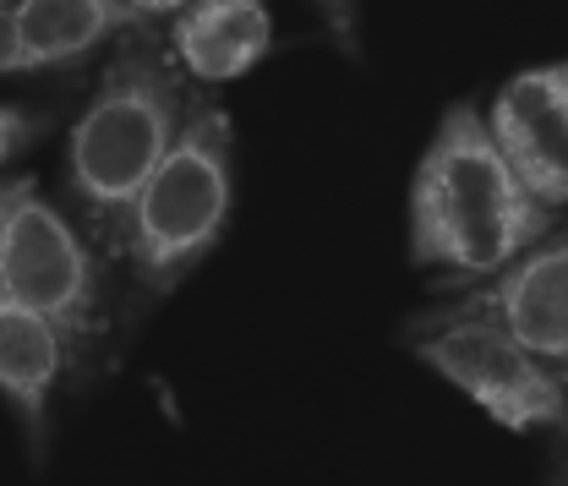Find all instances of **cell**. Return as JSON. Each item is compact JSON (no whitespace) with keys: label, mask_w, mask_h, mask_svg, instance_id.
I'll use <instances>...</instances> for the list:
<instances>
[{"label":"cell","mask_w":568,"mask_h":486,"mask_svg":"<svg viewBox=\"0 0 568 486\" xmlns=\"http://www.w3.org/2000/svg\"><path fill=\"white\" fill-rule=\"evenodd\" d=\"M552 230L558 209L519 181L487 110L454 99L410 175V269L432 274V284H470L508 269Z\"/></svg>","instance_id":"cell-1"},{"label":"cell","mask_w":568,"mask_h":486,"mask_svg":"<svg viewBox=\"0 0 568 486\" xmlns=\"http://www.w3.org/2000/svg\"><path fill=\"white\" fill-rule=\"evenodd\" d=\"M175 67L181 61L170 39H159L148 22L121 33L115 61L104 67L88 110L67 138V186L104 246L126 241V219L138 209L142 186L186 132L192 93Z\"/></svg>","instance_id":"cell-2"},{"label":"cell","mask_w":568,"mask_h":486,"mask_svg":"<svg viewBox=\"0 0 568 486\" xmlns=\"http://www.w3.org/2000/svg\"><path fill=\"white\" fill-rule=\"evenodd\" d=\"M235 209V126L209 99H192L186 132L142 186L121 252L142 295H170L213 257Z\"/></svg>","instance_id":"cell-3"},{"label":"cell","mask_w":568,"mask_h":486,"mask_svg":"<svg viewBox=\"0 0 568 486\" xmlns=\"http://www.w3.org/2000/svg\"><path fill=\"white\" fill-rule=\"evenodd\" d=\"M0 301H17L50 317L71 345V366H88V350L104 340L99 269L71 219L39 198L33 175L0 186Z\"/></svg>","instance_id":"cell-4"},{"label":"cell","mask_w":568,"mask_h":486,"mask_svg":"<svg viewBox=\"0 0 568 486\" xmlns=\"http://www.w3.org/2000/svg\"><path fill=\"white\" fill-rule=\"evenodd\" d=\"M399 345L481 405L503 432H564L568 426V377H558L541 355L519 345L508 328L487 317H405Z\"/></svg>","instance_id":"cell-5"},{"label":"cell","mask_w":568,"mask_h":486,"mask_svg":"<svg viewBox=\"0 0 568 486\" xmlns=\"http://www.w3.org/2000/svg\"><path fill=\"white\" fill-rule=\"evenodd\" d=\"M432 306L410 317H487L508 328L530 355H541L558 377H568V224L541 235L508 269L470 284H426Z\"/></svg>","instance_id":"cell-6"},{"label":"cell","mask_w":568,"mask_h":486,"mask_svg":"<svg viewBox=\"0 0 568 486\" xmlns=\"http://www.w3.org/2000/svg\"><path fill=\"white\" fill-rule=\"evenodd\" d=\"M503 153L514 159L519 181L547 203L568 209V61L514 71L487 104Z\"/></svg>","instance_id":"cell-7"},{"label":"cell","mask_w":568,"mask_h":486,"mask_svg":"<svg viewBox=\"0 0 568 486\" xmlns=\"http://www.w3.org/2000/svg\"><path fill=\"white\" fill-rule=\"evenodd\" d=\"M132 0H17L0 6V71L28 77V71L71 67L93 55L104 39L142 28Z\"/></svg>","instance_id":"cell-8"},{"label":"cell","mask_w":568,"mask_h":486,"mask_svg":"<svg viewBox=\"0 0 568 486\" xmlns=\"http://www.w3.org/2000/svg\"><path fill=\"white\" fill-rule=\"evenodd\" d=\"M67 361L71 345L50 317H39L17 301H0V388H6V405L17 416L33 470L50 465V399H55Z\"/></svg>","instance_id":"cell-9"},{"label":"cell","mask_w":568,"mask_h":486,"mask_svg":"<svg viewBox=\"0 0 568 486\" xmlns=\"http://www.w3.org/2000/svg\"><path fill=\"white\" fill-rule=\"evenodd\" d=\"M164 39L197 82H241L274 50V11L268 0H192Z\"/></svg>","instance_id":"cell-10"},{"label":"cell","mask_w":568,"mask_h":486,"mask_svg":"<svg viewBox=\"0 0 568 486\" xmlns=\"http://www.w3.org/2000/svg\"><path fill=\"white\" fill-rule=\"evenodd\" d=\"M312 11H317V22H323V33L334 39V50L361 67L366 61V28H361V0H312Z\"/></svg>","instance_id":"cell-11"},{"label":"cell","mask_w":568,"mask_h":486,"mask_svg":"<svg viewBox=\"0 0 568 486\" xmlns=\"http://www.w3.org/2000/svg\"><path fill=\"white\" fill-rule=\"evenodd\" d=\"M50 132V110H28V104H0V164H17L33 142Z\"/></svg>","instance_id":"cell-12"},{"label":"cell","mask_w":568,"mask_h":486,"mask_svg":"<svg viewBox=\"0 0 568 486\" xmlns=\"http://www.w3.org/2000/svg\"><path fill=\"white\" fill-rule=\"evenodd\" d=\"M142 17H175V11H186L192 0H132Z\"/></svg>","instance_id":"cell-13"},{"label":"cell","mask_w":568,"mask_h":486,"mask_svg":"<svg viewBox=\"0 0 568 486\" xmlns=\"http://www.w3.org/2000/svg\"><path fill=\"white\" fill-rule=\"evenodd\" d=\"M547 486H568V432L558 443V454H552V465H547Z\"/></svg>","instance_id":"cell-14"},{"label":"cell","mask_w":568,"mask_h":486,"mask_svg":"<svg viewBox=\"0 0 568 486\" xmlns=\"http://www.w3.org/2000/svg\"><path fill=\"white\" fill-rule=\"evenodd\" d=\"M0 6H17V0H0Z\"/></svg>","instance_id":"cell-15"},{"label":"cell","mask_w":568,"mask_h":486,"mask_svg":"<svg viewBox=\"0 0 568 486\" xmlns=\"http://www.w3.org/2000/svg\"><path fill=\"white\" fill-rule=\"evenodd\" d=\"M564 432H568V426H564Z\"/></svg>","instance_id":"cell-16"}]
</instances>
